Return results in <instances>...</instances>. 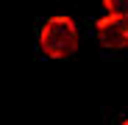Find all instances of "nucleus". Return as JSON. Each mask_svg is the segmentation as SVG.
Instances as JSON below:
<instances>
[{"label":"nucleus","instance_id":"nucleus-3","mask_svg":"<svg viewBox=\"0 0 128 125\" xmlns=\"http://www.w3.org/2000/svg\"><path fill=\"white\" fill-rule=\"evenodd\" d=\"M103 6L114 17H128V0H103Z\"/></svg>","mask_w":128,"mask_h":125},{"label":"nucleus","instance_id":"nucleus-2","mask_svg":"<svg viewBox=\"0 0 128 125\" xmlns=\"http://www.w3.org/2000/svg\"><path fill=\"white\" fill-rule=\"evenodd\" d=\"M95 31L106 47H112V50L128 47V17H114V14L100 17L95 22Z\"/></svg>","mask_w":128,"mask_h":125},{"label":"nucleus","instance_id":"nucleus-4","mask_svg":"<svg viewBox=\"0 0 128 125\" xmlns=\"http://www.w3.org/2000/svg\"><path fill=\"white\" fill-rule=\"evenodd\" d=\"M122 125H128V120H122Z\"/></svg>","mask_w":128,"mask_h":125},{"label":"nucleus","instance_id":"nucleus-1","mask_svg":"<svg viewBox=\"0 0 128 125\" xmlns=\"http://www.w3.org/2000/svg\"><path fill=\"white\" fill-rule=\"evenodd\" d=\"M39 47L50 58H67L78 47V28L72 22V17H50L39 31Z\"/></svg>","mask_w":128,"mask_h":125}]
</instances>
